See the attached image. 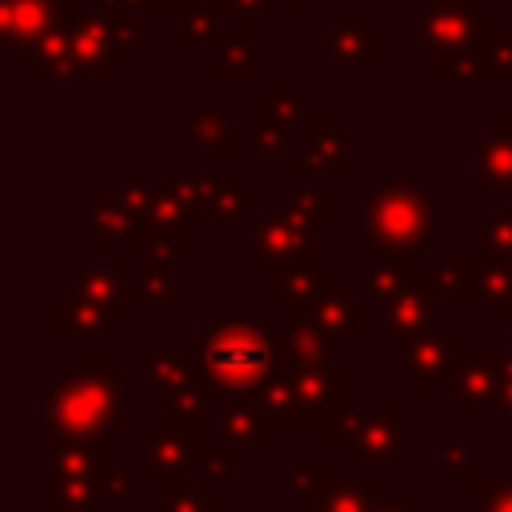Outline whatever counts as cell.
I'll list each match as a JSON object with an SVG mask.
<instances>
[{"instance_id":"cell-1","label":"cell","mask_w":512,"mask_h":512,"mask_svg":"<svg viewBox=\"0 0 512 512\" xmlns=\"http://www.w3.org/2000/svg\"><path fill=\"white\" fill-rule=\"evenodd\" d=\"M124 416V384L116 380L108 356H76L72 376L52 380L40 396V420L56 440H88L104 436Z\"/></svg>"},{"instance_id":"cell-2","label":"cell","mask_w":512,"mask_h":512,"mask_svg":"<svg viewBox=\"0 0 512 512\" xmlns=\"http://www.w3.org/2000/svg\"><path fill=\"white\" fill-rule=\"evenodd\" d=\"M432 204L436 196L408 176L376 184L364 200V240L384 256H416L436 240Z\"/></svg>"},{"instance_id":"cell-3","label":"cell","mask_w":512,"mask_h":512,"mask_svg":"<svg viewBox=\"0 0 512 512\" xmlns=\"http://www.w3.org/2000/svg\"><path fill=\"white\" fill-rule=\"evenodd\" d=\"M276 340L264 320H208L204 324V372L220 388L248 392L272 376Z\"/></svg>"},{"instance_id":"cell-4","label":"cell","mask_w":512,"mask_h":512,"mask_svg":"<svg viewBox=\"0 0 512 512\" xmlns=\"http://www.w3.org/2000/svg\"><path fill=\"white\" fill-rule=\"evenodd\" d=\"M328 444L344 452L348 464H388L400 452V412L384 408V412H360V408H344L328 428H324Z\"/></svg>"},{"instance_id":"cell-5","label":"cell","mask_w":512,"mask_h":512,"mask_svg":"<svg viewBox=\"0 0 512 512\" xmlns=\"http://www.w3.org/2000/svg\"><path fill=\"white\" fill-rule=\"evenodd\" d=\"M196 452H200V412L180 400H168L160 428L144 436V480L148 484L176 480Z\"/></svg>"},{"instance_id":"cell-6","label":"cell","mask_w":512,"mask_h":512,"mask_svg":"<svg viewBox=\"0 0 512 512\" xmlns=\"http://www.w3.org/2000/svg\"><path fill=\"white\" fill-rule=\"evenodd\" d=\"M68 20H72V0H0V36L24 60H32L36 48Z\"/></svg>"},{"instance_id":"cell-7","label":"cell","mask_w":512,"mask_h":512,"mask_svg":"<svg viewBox=\"0 0 512 512\" xmlns=\"http://www.w3.org/2000/svg\"><path fill=\"white\" fill-rule=\"evenodd\" d=\"M492 28V12L472 0H440L428 12H420V36L440 52H464Z\"/></svg>"},{"instance_id":"cell-8","label":"cell","mask_w":512,"mask_h":512,"mask_svg":"<svg viewBox=\"0 0 512 512\" xmlns=\"http://www.w3.org/2000/svg\"><path fill=\"white\" fill-rule=\"evenodd\" d=\"M292 324H312L324 336H364V304L344 292V284L328 280L308 304L292 308Z\"/></svg>"},{"instance_id":"cell-9","label":"cell","mask_w":512,"mask_h":512,"mask_svg":"<svg viewBox=\"0 0 512 512\" xmlns=\"http://www.w3.org/2000/svg\"><path fill=\"white\" fill-rule=\"evenodd\" d=\"M296 388V428H328L348 404H344V376L328 368L292 372Z\"/></svg>"},{"instance_id":"cell-10","label":"cell","mask_w":512,"mask_h":512,"mask_svg":"<svg viewBox=\"0 0 512 512\" xmlns=\"http://www.w3.org/2000/svg\"><path fill=\"white\" fill-rule=\"evenodd\" d=\"M252 240H256V260H296L308 252V224L300 220V212H264L252 224Z\"/></svg>"},{"instance_id":"cell-11","label":"cell","mask_w":512,"mask_h":512,"mask_svg":"<svg viewBox=\"0 0 512 512\" xmlns=\"http://www.w3.org/2000/svg\"><path fill=\"white\" fill-rule=\"evenodd\" d=\"M72 288H76V296L108 308L112 316H120L132 300H144L140 280H128L120 264H88V268H76Z\"/></svg>"},{"instance_id":"cell-12","label":"cell","mask_w":512,"mask_h":512,"mask_svg":"<svg viewBox=\"0 0 512 512\" xmlns=\"http://www.w3.org/2000/svg\"><path fill=\"white\" fill-rule=\"evenodd\" d=\"M448 360H452V336L436 332L432 324L420 328V332H412V336H404L400 368H404L408 376H416V384H420L424 392H432V388L440 384Z\"/></svg>"},{"instance_id":"cell-13","label":"cell","mask_w":512,"mask_h":512,"mask_svg":"<svg viewBox=\"0 0 512 512\" xmlns=\"http://www.w3.org/2000/svg\"><path fill=\"white\" fill-rule=\"evenodd\" d=\"M92 240L104 248H124V244H148V216L128 212L120 200L108 192L92 196Z\"/></svg>"},{"instance_id":"cell-14","label":"cell","mask_w":512,"mask_h":512,"mask_svg":"<svg viewBox=\"0 0 512 512\" xmlns=\"http://www.w3.org/2000/svg\"><path fill=\"white\" fill-rule=\"evenodd\" d=\"M452 392L464 408L496 404L500 392V356H456L452 360Z\"/></svg>"},{"instance_id":"cell-15","label":"cell","mask_w":512,"mask_h":512,"mask_svg":"<svg viewBox=\"0 0 512 512\" xmlns=\"http://www.w3.org/2000/svg\"><path fill=\"white\" fill-rule=\"evenodd\" d=\"M380 28L368 24V16L360 8L344 12L340 24L328 28V52L336 60H348V64H360V60H376L380 56Z\"/></svg>"},{"instance_id":"cell-16","label":"cell","mask_w":512,"mask_h":512,"mask_svg":"<svg viewBox=\"0 0 512 512\" xmlns=\"http://www.w3.org/2000/svg\"><path fill=\"white\" fill-rule=\"evenodd\" d=\"M220 440L232 444V448H244V444L268 448L276 440V424L260 412V404L248 392H240V400L220 412Z\"/></svg>"},{"instance_id":"cell-17","label":"cell","mask_w":512,"mask_h":512,"mask_svg":"<svg viewBox=\"0 0 512 512\" xmlns=\"http://www.w3.org/2000/svg\"><path fill=\"white\" fill-rule=\"evenodd\" d=\"M108 464V440L88 436V440H56L52 452V472L56 480H96Z\"/></svg>"},{"instance_id":"cell-18","label":"cell","mask_w":512,"mask_h":512,"mask_svg":"<svg viewBox=\"0 0 512 512\" xmlns=\"http://www.w3.org/2000/svg\"><path fill=\"white\" fill-rule=\"evenodd\" d=\"M432 308H436V284H408L392 304H384V328L388 332H420L432 324Z\"/></svg>"},{"instance_id":"cell-19","label":"cell","mask_w":512,"mask_h":512,"mask_svg":"<svg viewBox=\"0 0 512 512\" xmlns=\"http://www.w3.org/2000/svg\"><path fill=\"white\" fill-rule=\"evenodd\" d=\"M144 372H148V384L156 388V392H164L168 400H180V396H188L208 372H204V360H192V356H176V352H164V356H152L148 364H144Z\"/></svg>"},{"instance_id":"cell-20","label":"cell","mask_w":512,"mask_h":512,"mask_svg":"<svg viewBox=\"0 0 512 512\" xmlns=\"http://www.w3.org/2000/svg\"><path fill=\"white\" fill-rule=\"evenodd\" d=\"M72 28L88 40H96L112 60H120L128 48L140 44V32L120 16V12H88V16H72Z\"/></svg>"},{"instance_id":"cell-21","label":"cell","mask_w":512,"mask_h":512,"mask_svg":"<svg viewBox=\"0 0 512 512\" xmlns=\"http://www.w3.org/2000/svg\"><path fill=\"white\" fill-rule=\"evenodd\" d=\"M324 284H328V268H324V264L288 260V264H280L276 276H272V296H276V300H288V304L296 308V304H308Z\"/></svg>"},{"instance_id":"cell-22","label":"cell","mask_w":512,"mask_h":512,"mask_svg":"<svg viewBox=\"0 0 512 512\" xmlns=\"http://www.w3.org/2000/svg\"><path fill=\"white\" fill-rule=\"evenodd\" d=\"M420 272H416V256H384L380 264H372L364 272V288H368V300L376 304H392L408 284H416Z\"/></svg>"},{"instance_id":"cell-23","label":"cell","mask_w":512,"mask_h":512,"mask_svg":"<svg viewBox=\"0 0 512 512\" xmlns=\"http://www.w3.org/2000/svg\"><path fill=\"white\" fill-rule=\"evenodd\" d=\"M112 312L76 296V300H60L56 304V336H108L112 332Z\"/></svg>"},{"instance_id":"cell-24","label":"cell","mask_w":512,"mask_h":512,"mask_svg":"<svg viewBox=\"0 0 512 512\" xmlns=\"http://www.w3.org/2000/svg\"><path fill=\"white\" fill-rule=\"evenodd\" d=\"M216 48H220V68H216L220 80H232V84L252 80V72H256V48H252L248 24L224 28V36L216 40Z\"/></svg>"},{"instance_id":"cell-25","label":"cell","mask_w":512,"mask_h":512,"mask_svg":"<svg viewBox=\"0 0 512 512\" xmlns=\"http://www.w3.org/2000/svg\"><path fill=\"white\" fill-rule=\"evenodd\" d=\"M384 504V488L372 480H332V488L316 500V512H376Z\"/></svg>"},{"instance_id":"cell-26","label":"cell","mask_w":512,"mask_h":512,"mask_svg":"<svg viewBox=\"0 0 512 512\" xmlns=\"http://www.w3.org/2000/svg\"><path fill=\"white\" fill-rule=\"evenodd\" d=\"M248 396L260 404V412L276 424V428H296V388H292V376H268L260 380L256 388H248Z\"/></svg>"},{"instance_id":"cell-27","label":"cell","mask_w":512,"mask_h":512,"mask_svg":"<svg viewBox=\"0 0 512 512\" xmlns=\"http://www.w3.org/2000/svg\"><path fill=\"white\" fill-rule=\"evenodd\" d=\"M276 352H284L292 360V368L312 372V368H328V352H324V332H316L312 324H292L288 336L276 340Z\"/></svg>"},{"instance_id":"cell-28","label":"cell","mask_w":512,"mask_h":512,"mask_svg":"<svg viewBox=\"0 0 512 512\" xmlns=\"http://www.w3.org/2000/svg\"><path fill=\"white\" fill-rule=\"evenodd\" d=\"M188 136L196 140V148H200L204 156H232V152H236L232 124H228V116H220L216 108H200V112L188 120Z\"/></svg>"},{"instance_id":"cell-29","label":"cell","mask_w":512,"mask_h":512,"mask_svg":"<svg viewBox=\"0 0 512 512\" xmlns=\"http://www.w3.org/2000/svg\"><path fill=\"white\" fill-rule=\"evenodd\" d=\"M472 184L476 188H512V144H500V140L476 144Z\"/></svg>"},{"instance_id":"cell-30","label":"cell","mask_w":512,"mask_h":512,"mask_svg":"<svg viewBox=\"0 0 512 512\" xmlns=\"http://www.w3.org/2000/svg\"><path fill=\"white\" fill-rule=\"evenodd\" d=\"M308 132H312V156L320 172H344V120L324 116V120H312Z\"/></svg>"},{"instance_id":"cell-31","label":"cell","mask_w":512,"mask_h":512,"mask_svg":"<svg viewBox=\"0 0 512 512\" xmlns=\"http://www.w3.org/2000/svg\"><path fill=\"white\" fill-rule=\"evenodd\" d=\"M204 180H208V196L204 200H208V208L220 220H232V216H240V212L252 208V192L240 188V180L232 172H204Z\"/></svg>"},{"instance_id":"cell-32","label":"cell","mask_w":512,"mask_h":512,"mask_svg":"<svg viewBox=\"0 0 512 512\" xmlns=\"http://www.w3.org/2000/svg\"><path fill=\"white\" fill-rule=\"evenodd\" d=\"M476 56H480V72L484 80H512V36L504 28H488L476 40Z\"/></svg>"},{"instance_id":"cell-33","label":"cell","mask_w":512,"mask_h":512,"mask_svg":"<svg viewBox=\"0 0 512 512\" xmlns=\"http://www.w3.org/2000/svg\"><path fill=\"white\" fill-rule=\"evenodd\" d=\"M480 296L488 300V308H492V316H508L512 312V264L508 260H492V264H484L480 268Z\"/></svg>"},{"instance_id":"cell-34","label":"cell","mask_w":512,"mask_h":512,"mask_svg":"<svg viewBox=\"0 0 512 512\" xmlns=\"http://www.w3.org/2000/svg\"><path fill=\"white\" fill-rule=\"evenodd\" d=\"M196 216H200V208H192V204H184L176 192H160V196H152V208H148V224L152 228H172V232H180V228H188V224H196Z\"/></svg>"},{"instance_id":"cell-35","label":"cell","mask_w":512,"mask_h":512,"mask_svg":"<svg viewBox=\"0 0 512 512\" xmlns=\"http://www.w3.org/2000/svg\"><path fill=\"white\" fill-rule=\"evenodd\" d=\"M436 288L448 292L452 300H476L480 296V268L476 264H444L436 272Z\"/></svg>"},{"instance_id":"cell-36","label":"cell","mask_w":512,"mask_h":512,"mask_svg":"<svg viewBox=\"0 0 512 512\" xmlns=\"http://www.w3.org/2000/svg\"><path fill=\"white\" fill-rule=\"evenodd\" d=\"M196 476H200V484H220V480H232V476H236V448L220 440L216 448L200 452V456H196Z\"/></svg>"},{"instance_id":"cell-37","label":"cell","mask_w":512,"mask_h":512,"mask_svg":"<svg viewBox=\"0 0 512 512\" xmlns=\"http://www.w3.org/2000/svg\"><path fill=\"white\" fill-rule=\"evenodd\" d=\"M96 500H100L96 480H56L52 512H88Z\"/></svg>"},{"instance_id":"cell-38","label":"cell","mask_w":512,"mask_h":512,"mask_svg":"<svg viewBox=\"0 0 512 512\" xmlns=\"http://www.w3.org/2000/svg\"><path fill=\"white\" fill-rule=\"evenodd\" d=\"M252 116H256V120H284V124H292V120L304 116V104H300V96H292V88L280 80V84L272 88V100H260V104L252 108Z\"/></svg>"},{"instance_id":"cell-39","label":"cell","mask_w":512,"mask_h":512,"mask_svg":"<svg viewBox=\"0 0 512 512\" xmlns=\"http://www.w3.org/2000/svg\"><path fill=\"white\" fill-rule=\"evenodd\" d=\"M472 240L480 244V248H488L492 256H508L512 252V212H492L488 216V224H480L476 232H472Z\"/></svg>"},{"instance_id":"cell-40","label":"cell","mask_w":512,"mask_h":512,"mask_svg":"<svg viewBox=\"0 0 512 512\" xmlns=\"http://www.w3.org/2000/svg\"><path fill=\"white\" fill-rule=\"evenodd\" d=\"M328 488H332L328 464H316V460L300 464V468H296V476H292V484H288L292 500H320V496H324Z\"/></svg>"},{"instance_id":"cell-41","label":"cell","mask_w":512,"mask_h":512,"mask_svg":"<svg viewBox=\"0 0 512 512\" xmlns=\"http://www.w3.org/2000/svg\"><path fill=\"white\" fill-rule=\"evenodd\" d=\"M164 512H220V504L208 500V496H204L200 488H192V484L168 480V484H164Z\"/></svg>"},{"instance_id":"cell-42","label":"cell","mask_w":512,"mask_h":512,"mask_svg":"<svg viewBox=\"0 0 512 512\" xmlns=\"http://www.w3.org/2000/svg\"><path fill=\"white\" fill-rule=\"evenodd\" d=\"M168 264H180V232L148 224V268H168Z\"/></svg>"},{"instance_id":"cell-43","label":"cell","mask_w":512,"mask_h":512,"mask_svg":"<svg viewBox=\"0 0 512 512\" xmlns=\"http://www.w3.org/2000/svg\"><path fill=\"white\" fill-rule=\"evenodd\" d=\"M180 32H184V44H208V40H220V36H224L220 16H216V12H204V8L184 12Z\"/></svg>"},{"instance_id":"cell-44","label":"cell","mask_w":512,"mask_h":512,"mask_svg":"<svg viewBox=\"0 0 512 512\" xmlns=\"http://www.w3.org/2000/svg\"><path fill=\"white\" fill-rule=\"evenodd\" d=\"M436 460L452 472V480H460V484H476V456H472L468 444H444V448L436 452Z\"/></svg>"},{"instance_id":"cell-45","label":"cell","mask_w":512,"mask_h":512,"mask_svg":"<svg viewBox=\"0 0 512 512\" xmlns=\"http://www.w3.org/2000/svg\"><path fill=\"white\" fill-rule=\"evenodd\" d=\"M292 212H300V220L308 228H324L328 224V196L312 192V188H296L292 192Z\"/></svg>"},{"instance_id":"cell-46","label":"cell","mask_w":512,"mask_h":512,"mask_svg":"<svg viewBox=\"0 0 512 512\" xmlns=\"http://www.w3.org/2000/svg\"><path fill=\"white\" fill-rule=\"evenodd\" d=\"M472 512H512V480L472 484Z\"/></svg>"},{"instance_id":"cell-47","label":"cell","mask_w":512,"mask_h":512,"mask_svg":"<svg viewBox=\"0 0 512 512\" xmlns=\"http://www.w3.org/2000/svg\"><path fill=\"white\" fill-rule=\"evenodd\" d=\"M440 80H484L476 48H472V52L464 48V52H448V56H440Z\"/></svg>"},{"instance_id":"cell-48","label":"cell","mask_w":512,"mask_h":512,"mask_svg":"<svg viewBox=\"0 0 512 512\" xmlns=\"http://www.w3.org/2000/svg\"><path fill=\"white\" fill-rule=\"evenodd\" d=\"M140 292H144V300H180L184 296V288L176 280H168L160 268H148L140 276Z\"/></svg>"},{"instance_id":"cell-49","label":"cell","mask_w":512,"mask_h":512,"mask_svg":"<svg viewBox=\"0 0 512 512\" xmlns=\"http://www.w3.org/2000/svg\"><path fill=\"white\" fill-rule=\"evenodd\" d=\"M288 132H292V124H284V120H256V144L264 152H284Z\"/></svg>"},{"instance_id":"cell-50","label":"cell","mask_w":512,"mask_h":512,"mask_svg":"<svg viewBox=\"0 0 512 512\" xmlns=\"http://www.w3.org/2000/svg\"><path fill=\"white\" fill-rule=\"evenodd\" d=\"M128 212H136V216H148V208H152V192H148V184L136 176V180H128L124 188H120V196H116Z\"/></svg>"},{"instance_id":"cell-51","label":"cell","mask_w":512,"mask_h":512,"mask_svg":"<svg viewBox=\"0 0 512 512\" xmlns=\"http://www.w3.org/2000/svg\"><path fill=\"white\" fill-rule=\"evenodd\" d=\"M96 488H100V500H124L128 496V472H120L112 464V468H104L96 476Z\"/></svg>"},{"instance_id":"cell-52","label":"cell","mask_w":512,"mask_h":512,"mask_svg":"<svg viewBox=\"0 0 512 512\" xmlns=\"http://www.w3.org/2000/svg\"><path fill=\"white\" fill-rule=\"evenodd\" d=\"M496 404L512 416V356H500V392H496Z\"/></svg>"},{"instance_id":"cell-53","label":"cell","mask_w":512,"mask_h":512,"mask_svg":"<svg viewBox=\"0 0 512 512\" xmlns=\"http://www.w3.org/2000/svg\"><path fill=\"white\" fill-rule=\"evenodd\" d=\"M216 4H220V8H228V12H236V16H240V24H248L256 12H264V4H268V0H216Z\"/></svg>"},{"instance_id":"cell-54","label":"cell","mask_w":512,"mask_h":512,"mask_svg":"<svg viewBox=\"0 0 512 512\" xmlns=\"http://www.w3.org/2000/svg\"><path fill=\"white\" fill-rule=\"evenodd\" d=\"M488 128H492V140H500V144H512V120H508V116H496Z\"/></svg>"},{"instance_id":"cell-55","label":"cell","mask_w":512,"mask_h":512,"mask_svg":"<svg viewBox=\"0 0 512 512\" xmlns=\"http://www.w3.org/2000/svg\"><path fill=\"white\" fill-rule=\"evenodd\" d=\"M376 512H420V504L416 500H384Z\"/></svg>"},{"instance_id":"cell-56","label":"cell","mask_w":512,"mask_h":512,"mask_svg":"<svg viewBox=\"0 0 512 512\" xmlns=\"http://www.w3.org/2000/svg\"><path fill=\"white\" fill-rule=\"evenodd\" d=\"M128 8V0H92V12H120Z\"/></svg>"},{"instance_id":"cell-57","label":"cell","mask_w":512,"mask_h":512,"mask_svg":"<svg viewBox=\"0 0 512 512\" xmlns=\"http://www.w3.org/2000/svg\"><path fill=\"white\" fill-rule=\"evenodd\" d=\"M128 8H168V0H128Z\"/></svg>"},{"instance_id":"cell-58","label":"cell","mask_w":512,"mask_h":512,"mask_svg":"<svg viewBox=\"0 0 512 512\" xmlns=\"http://www.w3.org/2000/svg\"><path fill=\"white\" fill-rule=\"evenodd\" d=\"M168 8H180V12H192V8H196V0H168Z\"/></svg>"},{"instance_id":"cell-59","label":"cell","mask_w":512,"mask_h":512,"mask_svg":"<svg viewBox=\"0 0 512 512\" xmlns=\"http://www.w3.org/2000/svg\"><path fill=\"white\" fill-rule=\"evenodd\" d=\"M292 4H296V8H308V4H312V0H292Z\"/></svg>"},{"instance_id":"cell-60","label":"cell","mask_w":512,"mask_h":512,"mask_svg":"<svg viewBox=\"0 0 512 512\" xmlns=\"http://www.w3.org/2000/svg\"><path fill=\"white\" fill-rule=\"evenodd\" d=\"M508 344H512V324H508Z\"/></svg>"},{"instance_id":"cell-61","label":"cell","mask_w":512,"mask_h":512,"mask_svg":"<svg viewBox=\"0 0 512 512\" xmlns=\"http://www.w3.org/2000/svg\"><path fill=\"white\" fill-rule=\"evenodd\" d=\"M504 260H508V264H512V252H508V256H504Z\"/></svg>"},{"instance_id":"cell-62","label":"cell","mask_w":512,"mask_h":512,"mask_svg":"<svg viewBox=\"0 0 512 512\" xmlns=\"http://www.w3.org/2000/svg\"><path fill=\"white\" fill-rule=\"evenodd\" d=\"M508 448H512V432H508Z\"/></svg>"}]
</instances>
